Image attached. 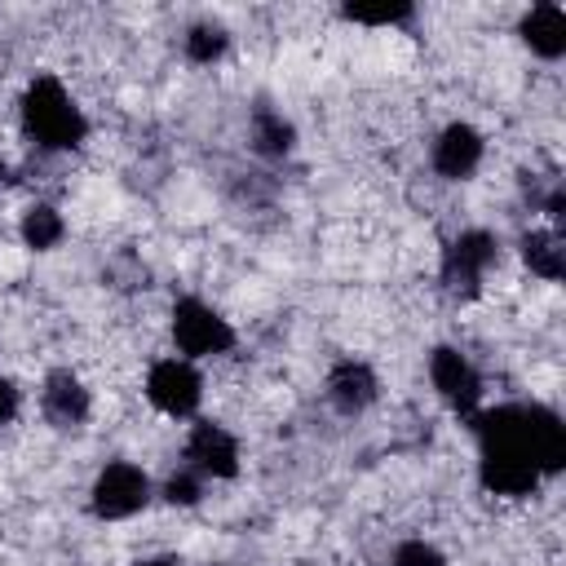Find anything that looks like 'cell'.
<instances>
[{"label":"cell","mask_w":566,"mask_h":566,"mask_svg":"<svg viewBox=\"0 0 566 566\" xmlns=\"http://www.w3.org/2000/svg\"><path fill=\"white\" fill-rule=\"evenodd\" d=\"M137 566H186L181 557H142Z\"/></svg>","instance_id":"44dd1931"},{"label":"cell","mask_w":566,"mask_h":566,"mask_svg":"<svg viewBox=\"0 0 566 566\" xmlns=\"http://www.w3.org/2000/svg\"><path fill=\"white\" fill-rule=\"evenodd\" d=\"M522 261L539 274V279H562L566 274V248L557 230H526L522 234Z\"/></svg>","instance_id":"4fadbf2b"},{"label":"cell","mask_w":566,"mask_h":566,"mask_svg":"<svg viewBox=\"0 0 566 566\" xmlns=\"http://www.w3.org/2000/svg\"><path fill=\"white\" fill-rule=\"evenodd\" d=\"M517 35L535 57L557 62L566 53V13L557 4H531L517 22Z\"/></svg>","instance_id":"7c38bea8"},{"label":"cell","mask_w":566,"mask_h":566,"mask_svg":"<svg viewBox=\"0 0 566 566\" xmlns=\"http://www.w3.org/2000/svg\"><path fill=\"white\" fill-rule=\"evenodd\" d=\"M389 566H447V557L424 539H402L389 557Z\"/></svg>","instance_id":"e0dca14e"},{"label":"cell","mask_w":566,"mask_h":566,"mask_svg":"<svg viewBox=\"0 0 566 566\" xmlns=\"http://www.w3.org/2000/svg\"><path fill=\"white\" fill-rule=\"evenodd\" d=\"M18 407H22V394H18V385H13L9 376H0V424H9V420L18 416Z\"/></svg>","instance_id":"ffe728a7"},{"label":"cell","mask_w":566,"mask_h":566,"mask_svg":"<svg viewBox=\"0 0 566 566\" xmlns=\"http://www.w3.org/2000/svg\"><path fill=\"white\" fill-rule=\"evenodd\" d=\"M88 504L97 517L106 522H119V517H133L150 504V478L128 464V460H111L97 478H93V491H88Z\"/></svg>","instance_id":"5b68a950"},{"label":"cell","mask_w":566,"mask_h":566,"mask_svg":"<svg viewBox=\"0 0 566 566\" xmlns=\"http://www.w3.org/2000/svg\"><path fill=\"white\" fill-rule=\"evenodd\" d=\"M172 345L186 363L195 358H212V354H226L234 345V327L230 318H221V310H212L208 301L199 296H181L172 305Z\"/></svg>","instance_id":"3957f363"},{"label":"cell","mask_w":566,"mask_h":566,"mask_svg":"<svg viewBox=\"0 0 566 566\" xmlns=\"http://www.w3.org/2000/svg\"><path fill=\"white\" fill-rule=\"evenodd\" d=\"M349 22H363V27H394V22H407L411 18V4H394V9H345Z\"/></svg>","instance_id":"d6986e66"},{"label":"cell","mask_w":566,"mask_h":566,"mask_svg":"<svg viewBox=\"0 0 566 566\" xmlns=\"http://www.w3.org/2000/svg\"><path fill=\"white\" fill-rule=\"evenodd\" d=\"M181 455H186V469H195L203 482L208 478H234L239 473V442L217 420H199L186 433V451Z\"/></svg>","instance_id":"ba28073f"},{"label":"cell","mask_w":566,"mask_h":566,"mask_svg":"<svg viewBox=\"0 0 566 566\" xmlns=\"http://www.w3.org/2000/svg\"><path fill=\"white\" fill-rule=\"evenodd\" d=\"M429 380L438 389V398L455 411V416H478L482 411V376L478 367L455 349V345H438L429 354Z\"/></svg>","instance_id":"8992f818"},{"label":"cell","mask_w":566,"mask_h":566,"mask_svg":"<svg viewBox=\"0 0 566 566\" xmlns=\"http://www.w3.org/2000/svg\"><path fill=\"white\" fill-rule=\"evenodd\" d=\"M500 261V243L486 230H460L447 248H442V287L451 296H478L482 279L491 274V265Z\"/></svg>","instance_id":"277c9868"},{"label":"cell","mask_w":566,"mask_h":566,"mask_svg":"<svg viewBox=\"0 0 566 566\" xmlns=\"http://www.w3.org/2000/svg\"><path fill=\"white\" fill-rule=\"evenodd\" d=\"M146 398L164 411V416H195L203 402V376L195 371V363L186 358H159L146 371Z\"/></svg>","instance_id":"52a82bcc"},{"label":"cell","mask_w":566,"mask_h":566,"mask_svg":"<svg viewBox=\"0 0 566 566\" xmlns=\"http://www.w3.org/2000/svg\"><path fill=\"white\" fill-rule=\"evenodd\" d=\"M40 411H44V420L57 424V429H80V424L88 420V411H93V398H88V389H84V380H80L75 371L57 367V371L44 376Z\"/></svg>","instance_id":"9c48e42d"},{"label":"cell","mask_w":566,"mask_h":566,"mask_svg":"<svg viewBox=\"0 0 566 566\" xmlns=\"http://www.w3.org/2000/svg\"><path fill=\"white\" fill-rule=\"evenodd\" d=\"M478 478L491 495H531L566 464V424L544 402H504L473 416Z\"/></svg>","instance_id":"6da1fadb"},{"label":"cell","mask_w":566,"mask_h":566,"mask_svg":"<svg viewBox=\"0 0 566 566\" xmlns=\"http://www.w3.org/2000/svg\"><path fill=\"white\" fill-rule=\"evenodd\" d=\"M292 142H296V133H292V124H287L279 111H270V106H256V111H252V146H256L261 155L279 159V155L292 150Z\"/></svg>","instance_id":"5bb4252c"},{"label":"cell","mask_w":566,"mask_h":566,"mask_svg":"<svg viewBox=\"0 0 566 566\" xmlns=\"http://www.w3.org/2000/svg\"><path fill=\"white\" fill-rule=\"evenodd\" d=\"M482 150H486L482 133H478L473 124L455 119V124H447V128L438 133V142H433V168H438V177H447V181H464V177L478 172Z\"/></svg>","instance_id":"30bf717a"},{"label":"cell","mask_w":566,"mask_h":566,"mask_svg":"<svg viewBox=\"0 0 566 566\" xmlns=\"http://www.w3.org/2000/svg\"><path fill=\"white\" fill-rule=\"evenodd\" d=\"M22 128L44 150H75L88 137V119L57 75H35L22 88Z\"/></svg>","instance_id":"7a4b0ae2"},{"label":"cell","mask_w":566,"mask_h":566,"mask_svg":"<svg viewBox=\"0 0 566 566\" xmlns=\"http://www.w3.org/2000/svg\"><path fill=\"white\" fill-rule=\"evenodd\" d=\"M62 234H66V221H62L57 208H49V203L27 208V217H22V239H27V248L49 252V248L62 243Z\"/></svg>","instance_id":"9a60e30c"},{"label":"cell","mask_w":566,"mask_h":566,"mask_svg":"<svg viewBox=\"0 0 566 566\" xmlns=\"http://www.w3.org/2000/svg\"><path fill=\"white\" fill-rule=\"evenodd\" d=\"M164 495L172 500V504H199V495H203V478L195 473V469H177L168 482H164Z\"/></svg>","instance_id":"ac0fdd59"},{"label":"cell","mask_w":566,"mask_h":566,"mask_svg":"<svg viewBox=\"0 0 566 566\" xmlns=\"http://www.w3.org/2000/svg\"><path fill=\"white\" fill-rule=\"evenodd\" d=\"M181 49H186V57H190V62L212 66L217 57H226V49H230V31H226L221 22H195V27L186 31Z\"/></svg>","instance_id":"2e32d148"},{"label":"cell","mask_w":566,"mask_h":566,"mask_svg":"<svg viewBox=\"0 0 566 566\" xmlns=\"http://www.w3.org/2000/svg\"><path fill=\"white\" fill-rule=\"evenodd\" d=\"M380 385H376V371L358 358H340L332 371H327V402L340 411V416H358L376 402Z\"/></svg>","instance_id":"8fae6325"}]
</instances>
